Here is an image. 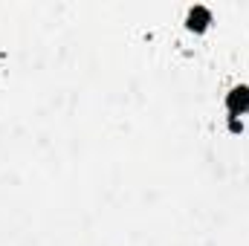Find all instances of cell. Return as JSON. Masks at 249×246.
Wrapping results in <instances>:
<instances>
[{"label": "cell", "mask_w": 249, "mask_h": 246, "mask_svg": "<svg viewBox=\"0 0 249 246\" xmlns=\"http://www.w3.org/2000/svg\"><path fill=\"white\" fill-rule=\"evenodd\" d=\"M226 107H229V119H238L249 110V87L247 84H238L229 90L226 96Z\"/></svg>", "instance_id": "6da1fadb"}, {"label": "cell", "mask_w": 249, "mask_h": 246, "mask_svg": "<svg viewBox=\"0 0 249 246\" xmlns=\"http://www.w3.org/2000/svg\"><path fill=\"white\" fill-rule=\"evenodd\" d=\"M206 23H212V9L203 6V3L191 6L188 9V26L191 29H206Z\"/></svg>", "instance_id": "7a4b0ae2"}]
</instances>
